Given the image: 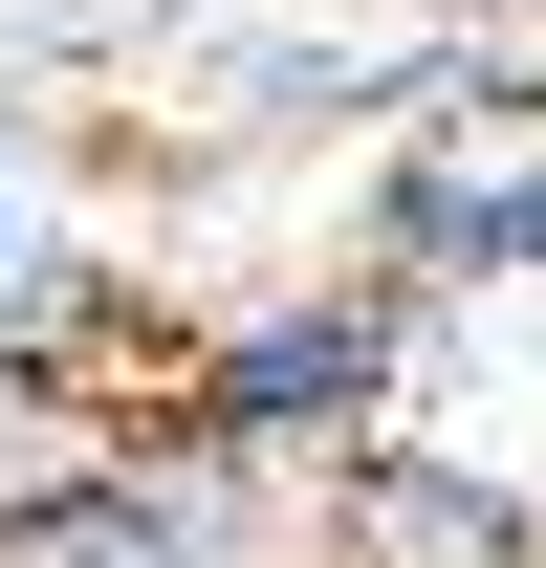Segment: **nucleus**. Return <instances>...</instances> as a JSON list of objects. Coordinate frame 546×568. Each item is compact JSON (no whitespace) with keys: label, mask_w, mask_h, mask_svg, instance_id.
<instances>
[{"label":"nucleus","mask_w":546,"mask_h":568,"mask_svg":"<svg viewBox=\"0 0 546 568\" xmlns=\"http://www.w3.org/2000/svg\"><path fill=\"white\" fill-rule=\"evenodd\" d=\"M394 372H415V306L372 263H306L263 306H219L198 372H175V459L219 481H263V459H350V437H394Z\"/></svg>","instance_id":"f03ea898"},{"label":"nucleus","mask_w":546,"mask_h":568,"mask_svg":"<svg viewBox=\"0 0 546 568\" xmlns=\"http://www.w3.org/2000/svg\"><path fill=\"white\" fill-rule=\"evenodd\" d=\"M328 568H546V481H503V437H350Z\"/></svg>","instance_id":"7ed1b4c3"},{"label":"nucleus","mask_w":546,"mask_h":568,"mask_svg":"<svg viewBox=\"0 0 546 568\" xmlns=\"http://www.w3.org/2000/svg\"><path fill=\"white\" fill-rule=\"evenodd\" d=\"M372 110H415L394 175H372V284L394 306H525L546 284V88L503 67H372Z\"/></svg>","instance_id":"f257e3e1"},{"label":"nucleus","mask_w":546,"mask_h":568,"mask_svg":"<svg viewBox=\"0 0 546 568\" xmlns=\"http://www.w3.org/2000/svg\"><path fill=\"white\" fill-rule=\"evenodd\" d=\"M22 263H44V219H22V153H0V284H22Z\"/></svg>","instance_id":"20e7f679"}]
</instances>
